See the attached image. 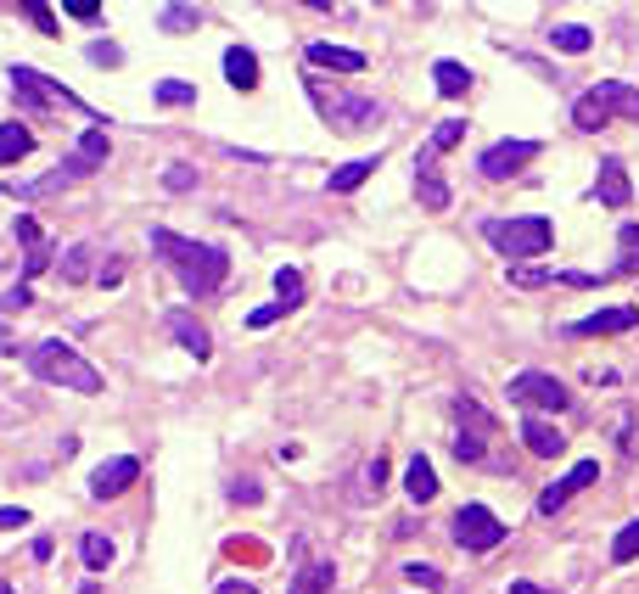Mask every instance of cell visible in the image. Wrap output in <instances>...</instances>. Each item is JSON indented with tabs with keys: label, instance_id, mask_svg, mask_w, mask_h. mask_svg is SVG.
Returning a JSON list of instances; mask_svg holds the SVG:
<instances>
[{
	"label": "cell",
	"instance_id": "obj_1",
	"mask_svg": "<svg viewBox=\"0 0 639 594\" xmlns=\"http://www.w3.org/2000/svg\"><path fill=\"white\" fill-rule=\"evenodd\" d=\"M152 247H157V258H163V264L185 281V292H197V297L219 292L225 275H230V253H225V247H213V241H185L180 230H169V225L152 230Z\"/></svg>",
	"mask_w": 639,
	"mask_h": 594
},
{
	"label": "cell",
	"instance_id": "obj_2",
	"mask_svg": "<svg viewBox=\"0 0 639 594\" xmlns=\"http://www.w3.org/2000/svg\"><path fill=\"white\" fill-rule=\"evenodd\" d=\"M107 129H85L79 135V146H73V157H62L51 174H40V180H29V185H6V197H51V191H68V185H79V180H90V174L107 163Z\"/></svg>",
	"mask_w": 639,
	"mask_h": 594
},
{
	"label": "cell",
	"instance_id": "obj_3",
	"mask_svg": "<svg viewBox=\"0 0 639 594\" xmlns=\"http://www.w3.org/2000/svg\"><path fill=\"white\" fill-rule=\"evenodd\" d=\"M29 370L40 376V382H51V387H68V393H85V398L101 393V376H96V370H90L79 354H73L62 337L34 342V348H29Z\"/></svg>",
	"mask_w": 639,
	"mask_h": 594
},
{
	"label": "cell",
	"instance_id": "obj_4",
	"mask_svg": "<svg viewBox=\"0 0 639 594\" xmlns=\"http://www.w3.org/2000/svg\"><path fill=\"white\" fill-rule=\"evenodd\" d=\"M483 236L494 241L511 264H527V258H544L555 247V225L544 213H527V219H488Z\"/></svg>",
	"mask_w": 639,
	"mask_h": 594
},
{
	"label": "cell",
	"instance_id": "obj_5",
	"mask_svg": "<svg viewBox=\"0 0 639 594\" xmlns=\"http://www.w3.org/2000/svg\"><path fill=\"white\" fill-rule=\"evenodd\" d=\"M309 96H314V107H320V118H326L331 129H365V124L382 118L376 96H342V90H326L320 79H309Z\"/></svg>",
	"mask_w": 639,
	"mask_h": 594
},
{
	"label": "cell",
	"instance_id": "obj_6",
	"mask_svg": "<svg viewBox=\"0 0 639 594\" xmlns=\"http://www.w3.org/2000/svg\"><path fill=\"white\" fill-rule=\"evenodd\" d=\"M455 544L466 555H483V550H499L505 544V522H499L488 505H466L455 516Z\"/></svg>",
	"mask_w": 639,
	"mask_h": 594
},
{
	"label": "cell",
	"instance_id": "obj_7",
	"mask_svg": "<svg viewBox=\"0 0 639 594\" xmlns=\"http://www.w3.org/2000/svg\"><path fill=\"white\" fill-rule=\"evenodd\" d=\"M6 79H12V90L29 101V107H40V113H45V107H79V113H96V107H85L73 90H62L57 79H45V73H34V68H17V62H12Z\"/></svg>",
	"mask_w": 639,
	"mask_h": 594
},
{
	"label": "cell",
	"instance_id": "obj_8",
	"mask_svg": "<svg viewBox=\"0 0 639 594\" xmlns=\"http://www.w3.org/2000/svg\"><path fill=\"white\" fill-rule=\"evenodd\" d=\"M511 404H522V410H544V415H561L567 410V387L555 382V376H544V370H522L511 382Z\"/></svg>",
	"mask_w": 639,
	"mask_h": 594
},
{
	"label": "cell",
	"instance_id": "obj_9",
	"mask_svg": "<svg viewBox=\"0 0 639 594\" xmlns=\"http://www.w3.org/2000/svg\"><path fill=\"white\" fill-rule=\"evenodd\" d=\"M533 157H539V141H499L477 157V169H483V180H511V174H522Z\"/></svg>",
	"mask_w": 639,
	"mask_h": 594
},
{
	"label": "cell",
	"instance_id": "obj_10",
	"mask_svg": "<svg viewBox=\"0 0 639 594\" xmlns=\"http://www.w3.org/2000/svg\"><path fill=\"white\" fill-rule=\"evenodd\" d=\"M595 482H600V460H578V466H572L567 477L550 482V488L539 494V510H544V516H555V510H567L572 499H578L583 488H595Z\"/></svg>",
	"mask_w": 639,
	"mask_h": 594
},
{
	"label": "cell",
	"instance_id": "obj_11",
	"mask_svg": "<svg viewBox=\"0 0 639 594\" xmlns=\"http://www.w3.org/2000/svg\"><path fill=\"white\" fill-rule=\"evenodd\" d=\"M17 241H23V275H17V286H29L34 275H40L45 264H51V241H45L40 219H29V213H17Z\"/></svg>",
	"mask_w": 639,
	"mask_h": 594
},
{
	"label": "cell",
	"instance_id": "obj_12",
	"mask_svg": "<svg viewBox=\"0 0 639 594\" xmlns=\"http://www.w3.org/2000/svg\"><path fill=\"white\" fill-rule=\"evenodd\" d=\"M415 191H421V208L426 213L449 208V185H443V174H438V152H432V146L415 152Z\"/></svg>",
	"mask_w": 639,
	"mask_h": 594
},
{
	"label": "cell",
	"instance_id": "obj_13",
	"mask_svg": "<svg viewBox=\"0 0 639 594\" xmlns=\"http://www.w3.org/2000/svg\"><path fill=\"white\" fill-rule=\"evenodd\" d=\"M135 477H141V460H135V454H118V460H107V466L90 471V494H96V499H118Z\"/></svg>",
	"mask_w": 639,
	"mask_h": 594
},
{
	"label": "cell",
	"instance_id": "obj_14",
	"mask_svg": "<svg viewBox=\"0 0 639 594\" xmlns=\"http://www.w3.org/2000/svg\"><path fill=\"white\" fill-rule=\"evenodd\" d=\"M623 331H639V309L617 303V309H600V314H589V320H578L567 337H623Z\"/></svg>",
	"mask_w": 639,
	"mask_h": 594
},
{
	"label": "cell",
	"instance_id": "obj_15",
	"mask_svg": "<svg viewBox=\"0 0 639 594\" xmlns=\"http://www.w3.org/2000/svg\"><path fill=\"white\" fill-rule=\"evenodd\" d=\"M163 326L174 331V342H180L185 354H197V359H213V337H208V326H202L191 309H169L163 314Z\"/></svg>",
	"mask_w": 639,
	"mask_h": 594
},
{
	"label": "cell",
	"instance_id": "obj_16",
	"mask_svg": "<svg viewBox=\"0 0 639 594\" xmlns=\"http://www.w3.org/2000/svg\"><path fill=\"white\" fill-rule=\"evenodd\" d=\"M628 197H634V180H628L623 157H600V174H595V202H606V208H628Z\"/></svg>",
	"mask_w": 639,
	"mask_h": 594
},
{
	"label": "cell",
	"instance_id": "obj_17",
	"mask_svg": "<svg viewBox=\"0 0 639 594\" xmlns=\"http://www.w3.org/2000/svg\"><path fill=\"white\" fill-rule=\"evenodd\" d=\"M583 96L595 101L606 118H634V124H639V90H634V85H617V79H606V85L583 90Z\"/></svg>",
	"mask_w": 639,
	"mask_h": 594
},
{
	"label": "cell",
	"instance_id": "obj_18",
	"mask_svg": "<svg viewBox=\"0 0 639 594\" xmlns=\"http://www.w3.org/2000/svg\"><path fill=\"white\" fill-rule=\"evenodd\" d=\"M309 68H326V73H365V51L354 45H331V40H314L309 45Z\"/></svg>",
	"mask_w": 639,
	"mask_h": 594
},
{
	"label": "cell",
	"instance_id": "obj_19",
	"mask_svg": "<svg viewBox=\"0 0 639 594\" xmlns=\"http://www.w3.org/2000/svg\"><path fill=\"white\" fill-rule=\"evenodd\" d=\"M522 443L533 454H544V460H555V454L567 449V432H561V426H550V421H522Z\"/></svg>",
	"mask_w": 639,
	"mask_h": 594
},
{
	"label": "cell",
	"instance_id": "obj_20",
	"mask_svg": "<svg viewBox=\"0 0 639 594\" xmlns=\"http://www.w3.org/2000/svg\"><path fill=\"white\" fill-rule=\"evenodd\" d=\"M376 163H382V157L370 152V157H359V163H342V169H331L326 191H331V197H342V191H359V185H365L370 174H376Z\"/></svg>",
	"mask_w": 639,
	"mask_h": 594
},
{
	"label": "cell",
	"instance_id": "obj_21",
	"mask_svg": "<svg viewBox=\"0 0 639 594\" xmlns=\"http://www.w3.org/2000/svg\"><path fill=\"white\" fill-rule=\"evenodd\" d=\"M404 488H410L415 505L438 499V471H432V460H426V454H415V460H410V471H404Z\"/></svg>",
	"mask_w": 639,
	"mask_h": 594
},
{
	"label": "cell",
	"instance_id": "obj_22",
	"mask_svg": "<svg viewBox=\"0 0 639 594\" xmlns=\"http://www.w3.org/2000/svg\"><path fill=\"white\" fill-rule=\"evenodd\" d=\"M225 79L236 90H253L258 85V57L247 51V45H230V51H225Z\"/></svg>",
	"mask_w": 639,
	"mask_h": 594
},
{
	"label": "cell",
	"instance_id": "obj_23",
	"mask_svg": "<svg viewBox=\"0 0 639 594\" xmlns=\"http://www.w3.org/2000/svg\"><path fill=\"white\" fill-rule=\"evenodd\" d=\"M34 152V135L23 124H0V169L6 163H23V157Z\"/></svg>",
	"mask_w": 639,
	"mask_h": 594
},
{
	"label": "cell",
	"instance_id": "obj_24",
	"mask_svg": "<svg viewBox=\"0 0 639 594\" xmlns=\"http://www.w3.org/2000/svg\"><path fill=\"white\" fill-rule=\"evenodd\" d=\"M90 269H96V247H90V241H73V253L62 258V281L85 286V281H90Z\"/></svg>",
	"mask_w": 639,
	"mask_h": 594
},
{
	"label": "cell",
	"instance_id": "obj_25",
	"mask_svg": "<svg viewBox=\"0 0 639 594\" xmlns=\"http://www.w3.org/2000/svg\"><path fill=\"white\" fill-rule=\"evenodd\" d=\"M331 583H337V566H331V561H309L298 572V583H292V594H326Z\"/></svg>",
	"mask_w": 639,
	"mask_h": 594
},
{
	"label": "cell",
	"instance_id": "obj_26",
	"mask_svg": "<svg viewBox=\"0 0 639 594\" xmlns=\"http://www.w3.org/2000/svg\"><path fill=\"white\" fill-rule=\"evenodd\" d=\"M432 79H438V96H449V101L471 90V73L460 62H432Z\"/></svg>",
	"mask_w": 639,
	"mask_h": 594
},
{
	"label": "cell",
	"instance_id": "obj_27",
	"mask_svg": "<svg viewBox=\"0 0 639 594\" xmlns=\"http://www.w3.org/2000/svg\"><path fill=\"white\" fill-rule=\"evenodd\" d=\"M79 555H85L90 572H107L118 550H113V538H107V533H85V538H79Z\"/></svg>",
	"mask_w": 639,
	"mask_h": 594
},
{
	"label": "cell",
	"instance_id": "obj_28",
	"mask_svg": "<svg viewBox=\"0 0 639 594\" xmlns=\"http://www.w3.org/2000/svg\"><path fill=\"white\" fill-rule=\"evenodd\" d=\"M488 432H483V426H460V432H455V454H460V460H466V466H483V460H488Z\"/></svg>",
	"mask_w": 639,
	"mask_h": 594
},
{
	"label": "cell",
	"instance_id": "obj_29",
	"mask_svg": "<svg viewBox=\"0 0 639 594\" xmlns=\"http://www.w3.org/2000/svg\"><path fill=\"white\" fill-rule=\"evenodd\" d=\"M555 51H567V57H578V51H589L595 45V34L583 29V23H561V29H550Z\"/></svg>",
	"mask_w": 639,
	"mask_h": 594
},
{
	"label": "cell",
	"instance_id": "obj_30",
	"mask_svg": "<svg viewBox=\"0 0 639 594\" xmlns=\"http://www.w3.org/2000/svg\"><path fill=\"white\" fill-rule=\"evenodd\" d=\"M157 107H197V85H185V79H163V85L152 90Z\"/></svg>",
	"mask_w": 639,
	"mask_h": 594
},
{
	"label": "cell",
	"instance_id": "obj_31",
	"mask_svg": "<svg viewBox=\"0 0 639 594\" xmlns=\"http://www.w3.org/2000/svg\"><path fill=\"white\" fill-rule=\"evenodd\" d=\"M275 303H281L286 314L303 303V275H298V269H275Z\"/></svg>",
	"mask_w": 639,
	"mask_h": 594
},
{
	"label": "cell",
	"instance_id": "obj_32",
	"mask_svg": "<svg viewBox=\"0 0 639 594\" xmlns=\"http://www.w3.org/2000/svg\"><path fill=\"white\" fill-rule=\"evenodd\" d=\"M617 241H623V253H617V275H639V225H623L617 230Z\"/></svg>",
	"mask_w": 639,
	"mask_h": 594
},
{
	"label": "cell",
	"instance_id": "obj_33",
	"mask_svg": "<svg viewBox=\"0 0 639 594\" xmlns=\"http://www.w3.org/2000/svg\"><path fill=\"white\" fill-rule=\"evenodd\" d=\"M460 141H466V118H443V124L438 129H432V141H426V146H432V152H449V146H460Z\"/></svg>",
	"mask_w": 639,
	"mask_h": 594
},
{
	"label": "cell",
	"instance_id": "obj_34",
	"mask_svg": "<svg viewBox=\"0 0 639 594\" xmlns=\"http://www.w3.org/2000/svg\"><path fill=\"white\" fill-rule=\"evenodd\" d=\"M225 555H230V561H247V566H264V561H270V550H264L258 538H225Z\"/></svg>",
	"mask_w": 639,
	"mask_h": 594
},
{
	"label": "cell",
	"instance_id": "obj_35",
	"mask_svg": "<svg viewBox=\"0 0 639 594\" xmlns=\"http://www.w3.org/2000/svg\"><path fill=\"white\" fill-rule=\"evenodd\" d=\"M191 29H202L197 6H169V12H163V34H191Z\"/></svg>",
	"mask_w": 639,
	"mask_h": 594
},
{
	"label": "cell",
	"instance_id": "obj_36",
	"mask_svg": "<svg viewBox=\"0 0 639 594\" xmlns=\"http://www.w3.org/2000/svg\"><path fill=\"white\" fill-rule=\"evenodd\" d=\"M611 561L617 566H628V561H639V522H628L623 533L611 538Z\"/></svg>",
	"mask_w": 639,
	"mask_h": 594
},
{
	"label": "cell",
	"instance_id": "obj_37",
	"mask_svg": "<svg viewBox=\"0 0 639 594\" xmlns=\"http://www.w3.org/2000/svg\"><path fill=\"white\" fill-rule=\"evenodd\" d=\"M225 494L236 499V505H258V494H264V488H258V477H230Z\"/></svg>",
	"mask_w": 639,
	"mask_h": 594
},
{
	"label": "cell",
	"instance_id": "obj_38",
	"mask_svg": "<svg viewBox=\"0 0 639 594\" xmlns=\"http://www.w3.org/2000/svg\"><path fill=\"white\" fill-rule=\"evenodd\" d=\"M23 12L34 17V29H40V34H57V17H51V6H45V0H23Z\"/></svg>",
	"mask_w": 639,
	"mask_h": 594
},
{
	"label": "cell",
	"instance_id": "obj_39",
	"mask_svg": "<svg viewBox=\"0 0 639 594\" xmlns=\"http://www.w3.org/2000/svg\"><path fill=\"white\" fill-rule=\"evenodd\" d=\"M387 488V460L376 454V460H365V494H382Z\"/></svg>",
	"mask_w": 639,
	"mask_h": 594
},
{
	"label": "cell",
	"instance_id": "obj_40",
	"mask_svg": "<svg viewBox=\"0 0 639 594\" xmlns=\"http://www.w3.org/2000/svg\"><path fill=\"white\" fill-rule=\"evenodd\" d=\"M90 62H96V68H118V62H124V51H118V45L113 40H107V45H90Z\"/></svg>",
	"mask_w": 639,
	"mask_h": 594
},
{
	"label": "cell",
	"instance_id": "obj_41",
	"mask_svg": "<svg viewBox=\"0 0 639 594\" xmlns=\"http://www.w3.org/2000/svg\"><path fill=\"white\" fill-rule=\"evenodd\" d=\"M275 320H286V309H281V303H264V309H253V314H247V326H253V331L275 326Z\"/></svg>",
	"mask_w": 639,
	"mask_h": 594
},
{
	"label": "cell",
	"instance_id": "obj_42",
	"mask_svg": "<svg viewBox=\"0 0 639 594\" xmlns=\"http://www.w3.org/2000/svg\"><path fill=\"white\" fill-rule=\"evenodd\" d=\"M163 185H169V191H191V185H197V169H185V163H174V169L163 174Z\"/></svg>",
	"mask_w": 639,
	"mask_h": 594
},
{
	"label": "cell",
	"instance_id": "obj_43",
	"mask_svg": "<svg viewBox=\"0 0 639 594\" xmlns=\"http://www.w3.org/2000/svg\"><path fill=\"white\" fill-rule=\"evenodd\" d=\"M62 12H68V17H79V23H90V29L101 23V6H96V0H73V6H62Z\"/></svg>",
	"mask_w": 639,
	"mask_h": 594
},
{
	"label": "cell",
	"instance_id": "obj_44",
	"mask_svg": "<svg viewBox=\"0 0 639 594\" xmlns=\"http://www.w3.org/2000/svg\"><path fill=\"white\" fill-rule=\"evenodd\" d=\"M404 572H410V583H421V589H438V572H432V566H421V561H410V566H404Z\"/></svg>",
	"mask_w": 639,
	"mask_h": 594
},
{
	"label": "cell",
	"instance_id": "obj_45",
	"mask_svg": "<svg viewBox=\"0 0 639 594\" xmlns=\"http://www.w3.org/2000/svg\"><path fill=\"white\" fill-rule=\"evenodd\" d=\"M12 527H29V510H17V505H0V533H12Z\"/></svg>",
	"mask_w": 639,
	"mask_h": 594
},
{
	"label": "cell",
	"instance_id": "obj_46",
	"mask_svg": "<svg viewBox=\"0 0 639 594\" xmlns=\"http://www.w3.org/2000/svg\"><path fill=\"white\" fill-rule=\"evenodd\" d=\"M124 269H129L124 258H107V264H101V275H96V281H101V286H118V281H124Z\"/></svg>",
	"mask_w": 639,
	"mask_h": 594
},
{
	"label": "cell",
	"instance_id": "obj_47",
	"mask_svg": "<svg viewBox=\"0 0 639 594\" xmlns=\"http://www.w3.org/2000/svg\"><path fill=\"white\" fill-rule=\"evenodd\" d=\"M0 309H29V286H17V292L0 297Z\"/></svg>",
	"mask_w": 639,
	"mask_h": 594
},
{
	"label": "cell",
	"instance_id": "obj_48",
	"mask_svg": "<svg viewBox=\"0 0 639 594\" xmlns=\"http://www.w3.org/2000/svg\"><path fill=\"white\" fill-rule=\"evenodd\" d=\"M505 594H555V589H539V583H522V578H516Z\"/></svg>",
	"mask_w": 639,
	"mask_h": 594
},
{
	"label": "cell",
	"instance_id": "obj_49",
	"mask_svg": "<svg viewBox=\"0 0 639 594\" xmlns=\"http://www.w3.org/2000/svg\"><path fill=\"white\" fill-rule=\"evenodd\" d=\"M219 594H258V589H253V583H236V578H230V583H219Z\"/></svg>",
	"mask_w": 639,
	"mask_h": 594
},
{
	"label": "cell",
	"instance_id": "obj_50",
	"mask_svg": "<svg viewBox=\"0 0 639 594\" xmlns=\"http://www.w3.org/2000/svg\"><path fill=\"white\" fill-rule=\"evenodd\" d=\"M0 594H12V583H0Z\"/></svg>",
	"mask_w": 639,
	"mask_h": 594
}]
</instances>
